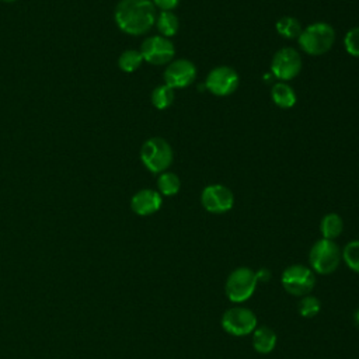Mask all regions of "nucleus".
I'll return each mask as SVG.
<instances>
[{
    "mask_svg": "<svg viewBox=\"0 0 359 359\" xmlns=\"http://www.w3.org/2000/svg\"><path fill=\"white\" fill-rule=\"evenodd\" d=\"M116 25L129 35L146 34L156 22V6L151 0H121L115 7Z\"/></svg>",
    "mask_w": 359,
    "mask_h": 359,
    "instance_id": "f257e3e1",
    "label": "nucleus"
},
{
    "mask_svg": "<svg viewBox=\"0 0 359 359\" xmlns=\"http://www.w3.org/2000/svg\"><path fill=\"white\" fill-rule=\"evenodd\" d=\"M297 41L306 53L313 56L324 55L335 42V31L327 22H313L302 29Z\"/></svg>",
    "mask_w": 359,
    "mask_h": 359,
    "instance_id": "f03ea898",
    "label": "nucleus"
},
{
    "mask_svg": "<svg viewBox=\"0 0 359 359\" xmlns=\"http://www.w3.org/2000/svg\"><path fill=\"white\" fill-rule=\"evenodd\" d=\"M342 259V251L334 240L321 238L316 241L309 252V262L313 272L320 275L332 273Z\"/></svg>",
    "mask_w": 359,
    "mask_h": 359,
    "instance_id": "7ed1b4c3",
    "label": "nucleus"
},
{
    "mask_svg": "<svg viewBox=\"0 0 359 359\" xmlns=\"http://www.w3.org/2000/svg\"><path fill=\"white\" fill-rule=\"evenodd\" d=\"M140 158L149 171L161 174L172 163V149L165 139L150 137L140 149Z\"/></svg>",
    "mask_w": 359,
    "mask_h": 359,
    "instance_id": "20e7f679",
    "label": "nucleus"
},
{
    "mask_svg": "<svg viewBox=\"0 0 359 359\" xmlns=\"http://www.w3.org/2000/svg\"><path fill=\"white\" fill-rule=\"evenodd\" d=\"M258 279L255 271L247 266L236 268L226 280L224 292L230 302L233 303H243L248 300L252 293L255 292Z\"/></svg>",
    "mask_w": 359,
    "mask_h": 359,
    "instance_id": "39448f33",
    "label": "nucleus"
},
{
    "mask_svg": "<svg viewBox=\"0 0 359 359\" xmlns=\"http://www.w3.org/2000/svg\"><path fill=\"white\" fill-rule=\"evenodd\" d=\"M283 289L293 296H306L310 294L316 285V275L311 268L300 264L287 266L280 276Z\"/></svg>",
    "mask_w": 359,
    "mask_h": 359,
    "instance_id": "423d86ee",
    "label": "nucleus"
},
{
    "mask_svg": "<svg viewBox=\"0 0 359 359\" xmlns=\"http://www.w3.org/2000/svg\"><path fill=\"white\" fill-rule=\"evenodd\" d=\"M257 316L252 310L241 306L227 309L222 316L223 330L234 337H243L252 334L257 328Z\"/></svg>",
    "mask_w": 359,
    "mask_h": 359,
    "instance_id": "0eeeda50",
    "label": "nucleus"
},
{
    "mask_svg": "<svg viewBox=\"0 0 359 359\" xmlns=\"http://www.w3.org/2000/svg\"><path fill=\"white\" fill-rule=\"evenodd\" d=\"M302 70L300 53L290 48L279 49L271 62V74L280 81H289L294 79Z\"/></svg>",
    "mask_w": 359,
    "mask_h": 359,
    "instance_id": "6e6552de",
    "label": "nucleus"
},
{
    "mask_svg": "<svg viewBox=\"0 0 359 359\" xmlns=\"http://www.w3.org/2000/svg\"><path fill=\"white\" fill-rule=\"evenodd\" d=\"M140 53L143 56V60L151 63V65H167L172 60L175 53L174 43L161 35L149 36L142 42Z\"/></svg>",
    "mask_w": 359,
    "mask_h": 359,
    "instance_id": "1a4fd4ad",
    "label": "nucleus"
},
{
    "mask_svg": "<svg viewBox=\"0 0 359 359\" xmlns=\"http://www.w3.org/2000/svg\"><path fill=\"white\" fill-rule=\"evenodd\" d=\"M238 81V74L233 67L217 66L209 72L205 81V87L215 95L226 97L237 90Z\"/></svg>",
    "mask_w": 359,
    "mask_h": 359,
    "instance_id": "9d476101",
    "label": "nucleus"
},
{
    "mask_svg": "<svg viewBox=\"0 0 359 359\" xmlns=\"http://www.w3.org/2000/svg\"><path fill=\"white\" fill-rule=\"evenodd\" d=\"M201 203L210 213H224L234 205V195L226 185L212 184L203 188Z\"/></svg>",
    "mask_w": 359,
    "mask_h": 359,
    "instance_id": "9b49d317",
    "label": "nucleus"
},
{
    "mask_svg": "<svg viewBox=\"0 0 359 359\" xmlns=\"http://www.w3.org/2000/svg\"><path fill=\"white\" fill-rule=\"evenodd\" d=\"M196 77V67L188 59L171 60L164 70V84L175 88H185L194 83Z\"/></svg>",
    "mask_w": 359,
    "mask_h": 359,
    "instance_id": "f8f14e48",
    "label": "nucleus"
},
{
    "mask_svg": "<svg viewBox=\"0 0 359 359\" xmlns=\"http://www.w3.org/2000/svg\"><path fill=\"white\" fill-rule=\"evenodd\" d=\"M161 202L163 199L158 191L146 188V189H140L132 196L130 208L135 213L140 216H147L157 212L161 206Z\"/></svg>",
    "mask_w": 359,
    "mask_h": 359,
    "instance_id": "ddd939ff",
    "label": "nucleus"
},
{
    "mask_svg": "<svg viewBox=\"0 0 359 359\" xmlns=\"http://www.w3.org/2000/svg\"><path fill=\"white\" fill-rule=\"evenodd\" d=\"M276 345V334L266 325L257 327L252 331V346L258 353H269Z\"/></svg>",
    "mask_w": 359,
    "mask_h": 359,
    "instance_id": "4468645a",
    "label": "nucleus"
},
{
    "mask_svg": "<svg viewBox=\"0 0 359 359\" xmlns=\"http://www.w3.org/2000/svg\"><path fill=\"white\" fill-rule=\"evenodd\" d=\"M271 98L280 108H292L296 104V93L286 81H278L272 86Z\"/></svg>",
    "mask_w": 359,
    "mask_h": 359,
    "instance_id": "2eb2a0df",
    "label": "nucleus"
},
{
    "mask_svg": "<svg viewBox=\"0 0 359 359\" xmlns=\"http://www.w3.org/2000/svg\"><path fill=\"white\" fill-rule=\"evenodd\" d=\"M323 238L335 240L344 230V220L338 213H327L320 223Z\"/></svg>",
    "mask_w": 359,
    "mask_h": 359,
    "instance_id": "dca6fc26",
    "label": "nucleus"
},
{
    "mask_svg": "<svg viewBox=\"0 0 359 359\" xmlns=\"http://www.w3.org/2000/svg\"><path fill=\"white\" fill-rule=\"evenodd\" d=\"M156 25H157V29L161 34V36L170 38L177 34V31L180 28V21L172 11H161L156 17Z\"/></svg>",
    "mask_w": 359,
    "mask_h": 359,
    "instance_id": "f3484780",
    "label": "nucleus"
},
{
    "mask_svg": "<svg viewBox=\"0 0 359 359\" xmlns=\"http://www.w3.org/2000/svg\"><path fill=\"white\" fill-rule=\"evenodd\" d=\"M157 188H158L160 195L172 196L180 191L181 181H180L177 174L170 172V171H164L157 178Z\"/></svg>",
    "mask_w": 359,
    "mask_h": 359,
    "instance_id": "a211bd4d",
    "label": "nucleus"
},
{
    "mask_svg": "<svg viewBox=\"0 0 359 359\" xmlns=\"http://www.w3.org/2000/svg\"><path fill=\"white\" fill-rule=\"evenodd\" d=\"M302 25L300 22L292 17V15H285V17H280L278 21H276V31L279 35H282L283 38H287V39H294V38H299L300 32H302Z\"/></svg>",
    "mask_w": 359,
    "mask_h": 359,
    "instance_id": "6ab92c4d",
    "label": "nucleus"
},
{
    "mask_svg": "<svg viewBox=\"0 0 359 359\" xmlns=\"http://www.w3.org/2000/svg\"><path fill=\"white\" fill-rule=\"evenodd\" d=\"M174 101V90L167 84L156 87L151 93V102L157 109L168 108Z\"/></svg>",
    "mask_w": 359,
    "mask_h": 359,
    "instance_id": "aec40b11",
    "label": "nucleus"
},
{
    "mask_svg": "<svg viewBox=\"0 0 359 359\" xmlns=\"http://www.w3.org/2000/svg\"><path fill=\"white\" fill-rule=\"evenodd\" d=\"M142 62H143V56H142L140 50H136V49H128V50L122 52L118 59V65H119L121 70H123L126 73L135 72L142 65Z\"/></svg>",
    "mask_w": 359,
    "mask_h": 359,
    "instance_id": "412c9836",
    "label": "nucleus"
},
{
    "mask_svg": "<svg viewBox=\"0 0 359 359\" xmlns=\"http://www.w3.org/2000/svg\"><path fill=\"white\" fill-rule=\"evenodd\" d=\"M342 259L351 271L359 273V240L349 241L344 247Z\"/></svg>",
    "mask_w": 359,
    "mask_h": 359,
    "instance_id": "4be33fe9",
    "label": "nucleus"
},
{
    "mask_svg": "<svg viewBox=\"0 0 359 359\" xmlns=\"http://www.w3.org/2000/svg\"><path fill=\"white\" fill-rule=\"evenodd\" d=\"M320 309H321V304L316 296L306 294L299 302V313L303 317H314L320 311Z\"/></svg>",
    "mask_w": 359,
    "mask_h": 359,
    "instance_id": "5701e85b",
    "label": "nucleus"
},
{
    "mask_svg": "<svg viewBox=\"0 0 359 359\" xmlns=\"http://www.w3.org/2000/svg\"><path fill=\"white\" fill-rule=\"evenodd\" d=\"M345 49L349 55L359 57V27L351 28L344 38Z\"/></svg>",
    "mask_w": 359,
    "mask_h": 359,
    "instance_id": "b1692460",
    "label": "nucleus"
},
{
    "mask_svg": "<svg viewBox=\"0 0 359 359\" xmlns=\"http://www.w3.org/2000/svg\"><path fill=\"white\" fill-rule=\"evenodd\" d=\"M151 1L154 3L156 7L161 8V11H171L180 3V0H151Z\"/></svg>",
    "mask_w": 359,
    "mask_h": 359,
    "instance_id": "393cba45",
    "label": "nucleus"
},
{
    "mask_svg": "<svg viewBox=\"0 0 359 359\" xmlns=\"http://www.w3.org/2000/svg\"><path fill=\"white\" fill-rule=\"evenodd\" d=\"M255 275H257L258 282H268L271 279V272L266 268H261L259 271L255 272Z\"/></svg>",
    "mask_w": 359,
    "mask_h": 359,
    "instance_id": "a878e982",
    "label": "nucleus"
},
{
    "mask_svg": "<svg viewBox=\"0 0 359 359\" xmlns=\"http://www.w3.org/2000/svg\"><path fill=\"white\" fill-rule=\"evenodd\" d=\"M353 321H355V324L359 327V309L355 311V314H353Z\"/></svg>",
    "mask_w": 359,
    "mask_h": 359,
    "instance_id": "bb28decb",
    "label": "nucleus"
},
{
    "mask_svg": "<svg viewBox=\"0 0 359 359\" xmlns=\"http://www.w3.org/2000/svg\"><path fill=\"white\" fill-rule=\"evenodd\" d=\"M3 1H14V0H3Z\"/></svg>",
    "mask_w": 359,
    "mask_h": 359,
    "instance_id": "cd10ccee",
    "label": "nucleus"
}]
</instances>
